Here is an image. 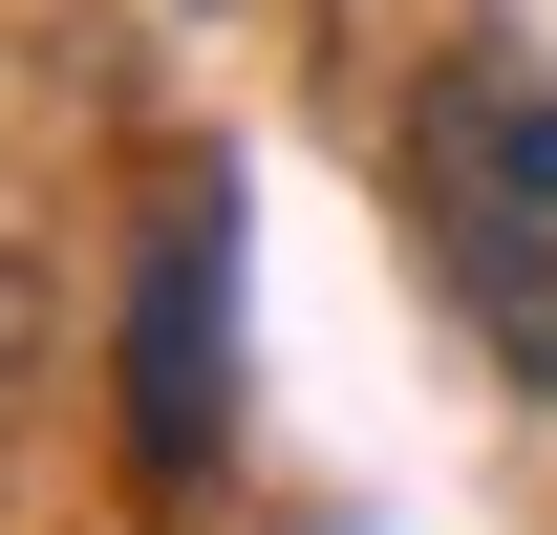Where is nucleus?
<instances>
[{
	"instance_id": "nucleus-1",
	"label": "nucleus",
	"mask_w": 557,
	"mask_h": 535,
	"mask_svg": "<svg viewBox=\"0 0 557 535\" xmlns=\"http://www.w3.org/2000/svg\"><path fill=\"white\" fill-rule=\"evenodd\" d=\"M408 194H429V258L515 364H557V65L536 43H450L408 86Z\"/></svg>"
},
{
	"instance_id": "nucleus-2",
	"label": "nucleus",
	"mask_w": 557,
	"mask_h": 535,
	"mask_svg": "<svg viewBox=\"0 0 557 535\" xmlns=\"http://www.w3.org/2000/svg\"><path fill=\"white\" fill-rule=\"evenodd\" d=\"M214 278H236V214H172V258H150V343H129V386H150V450L194 471L214 450Z\"/></svg>"
}]
</instances>
